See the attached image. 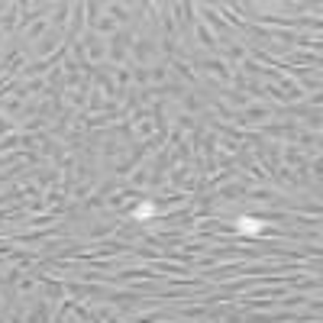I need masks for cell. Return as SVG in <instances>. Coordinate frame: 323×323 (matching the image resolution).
Listing matches in <instances>:
<instances>
[{
  "instance_id": "obj_1",
  "label": "cell",
  "mask_w": 323,
  "mask_h": 323,
  "mask_svg": "<svg viewBox=\"0 0 323 323\" xmlns=\"http://www.w3.org/2000/svg\"><path fill=\"white\" fill-rule=\"evenodd\" d=\"M239 230H243V233H259V230H262V220H252V217H243V220H239Z\"/></svg>"
}]
</instances>
